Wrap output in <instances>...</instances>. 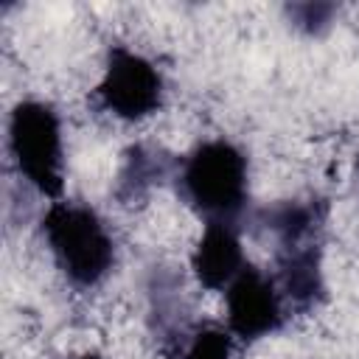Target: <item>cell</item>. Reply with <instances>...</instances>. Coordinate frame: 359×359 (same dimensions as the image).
Wrapping results in <instances>:
<instances>
[{
  "label": "cell",
  "instance_id": "obj_1",
  "mask_svg": "<svg viewBox=\"0 0 359 359\" xmlns=\"http://www.w3.org/2000/svg\"><path fill=\"white\" fill-rule=\"evenodd\" d=\"M42 233L62 275L73 286L90 289L101 283L115 264L112 236L93 208L62 199L50 202L42 213Z\"/></svg>",
  "mask_w": 359,
  "mask_h": 359
},
{
  "label": "cell",
  "instance_id": "obj_2",
  "mask_svg": "<svg viewBox=\"0 0 359 359\" xmlns=\"http://www.w3.org/2000/svg\"><path fill=\"white\" fill-rule=\"evenodd\" d=\"M180 185L210 222H230L247 202V157L230 140H205L185 157Z\"/></svg>",
  "mask_w": 359,
  "mask_h": 359
},
{
  "label": "cell",
  "instance_id": "obj_3",
  "mask_svg": "<svg viewBox=\"0 0 359 359\" xmlns=\"http://www.w3.org/2000/svg\"><path fill=\"white\" fill-rule=\"evenodd\" d=\"M8 146L20 174L42 194L56 199L65 185L62 126L50 104L20 101L8 121Z\"/></svg>",
  "mask_w": 359,
  "mask_h": 359
},
{
  "label": "cell",
  "instance_id": "obj_4",
  "mask_svg": "<svg viewBox=\"0 0 359 359\" xmlns=\"http://www.w3.org/2000/svg\"><path fill=\"white\" fill-rule=\"evenodd\" d=\"M95 95L101 107L115 118L143 121L151 112H157L163 101V76L146 56L123 45H115L107 53L104 79Z\"/></svg>",
  "mask_w": 359,
  "mask_h": 359
},
{
  "label": "cell",
  "instance_id": "obj_5",
  "mask_svg": "<svg viewBox=\"0 0 359 359\" xmlns=\"http://www.w3.org/2000/svg\"><path fill=\"white\" fill-rule=\"evenodd\" d=\"M224 303L227 325L244 342L269 337L283 325V306L275 283L250 264H244V269L224 289Z\"/></svg>",
  "mask_w": 359,
  "mask_h": 359
},
{
  "label": "cell",
  "instance_id": "obj_6",
  "mask_svg": "<svg viewBox=\"0 0 359 359\" xmlns=\"http://www.w3.org/2000/svg\"><path fill=\"white\" fill-rule=\"evenodd\" d=\"M194 275L208 289H227L230 280L244 269V252L238 233L230 222H208L194 255Z\"/></svg>",
  "mask_w": 359,
  "mask_h": 359
},
{
  "label": "cell",
  "instance_id": "obj_7",
  "mask_svg": "<svg viewBox=\"0 0 359 359\" xmlns=\"http://www.w3.org/2000/svg\"><path fill=\"white\" fill-rule=\"evenodd\" d=\"M280 278L289 300L297 309H309L323 297V272L317 250L309 244L283 247L280 255Z\"/></svg>",
  "mask_w": 359,
  "mask_h": 359
},
{
  "label": "cell",
  "instance_id": "obj_8",
  "mask_svg": "<svg viewBox=\"0 0 359 359\" xmlns=\"http://www.w3.org/2000/svg\"><path fill=\"white\" fill-rule=\"evenodd\" d=\"M314 222H317V213L311 205H283L269 213V227L280 236L283 247L303 244L314 230Z\"/></svg>",
  "mask_w": 359,
  "mask_h": 359
},
{
  "label": "cell",
  "instance_id": "obj_9",
  "mask_svg": "<svg viewBox=\"0 0 359 359\" xmlns=\"http://www.w3.org/2000/svg\"><path fill=\"white\" fill-rule=\"evenodd\" d=\"M182 359H233V337L222 328H202L191 337Z\"/></svg>",
  "mask_w": 359,
  "mask_h": 359
},
{
  "label": "cell",
  "instance_id": "obj_10",
  "mask_svg": "<svg viewBox=\"0 0 359 359\" xmlns=\"http://www.w3.org/2000/svg\"><path fill=\"white\" fill-rule=\"evenodd\" d=\"M334 8L331 6H323V3H306V6H294L292 8V14L297 17V25H306L309 31H314L317 25H323V22H328V14H331Z\"/></svg>",
  "mask_w": 359,
  "mask_h": 359
},
{
  "label": "cell",
  "instance_id": "obj_11",
  "mask_svg": "<svg viewBox=\"0 0 359 359\" xmlns=\"http://www.w3.org/2000/svg\"><path fill=\"white\" fill-rule=\"evenodd\" d=\"M79 359H98V353H81Z\"/></svg>",
  "mask_w": 359,
  "mask_h": 359
},
{
  "label": "cell",
  "instance_id": "obj_12",
  "mask_svg": "<svg viewBox=\"0 0 359 359\" xmlns=\"http://www.w3.org/2000/svg\"><path fill=\"white\" fill-rule=\"evenodd\" d=\"M356 165H359V160H356Z\"/></svg>",
  "mask_w": 359,
  "mask_h": 359
}]
</instances>
